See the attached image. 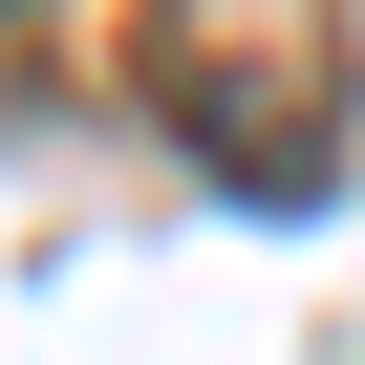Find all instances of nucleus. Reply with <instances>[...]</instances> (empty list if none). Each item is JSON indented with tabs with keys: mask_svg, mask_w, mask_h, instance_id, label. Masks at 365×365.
<instances>
[{
	"mask_svg": "<svg viewBox=\"0 0 365 365\" xmlns=\"http://www.w3.org/2000/svg\"><path fill=\"white\" fill-rule=\"evenodd\" d=\"M129 86L172 108V150H194L215 194H258V215L344 194V129H365L344 0H150L129 22Z\"/></svg>",
	"mask_w": 365,
	"mask_h": 365,
	"instance_id": "nucleus-1",
	"label": "nucleus"
}]
</instances>
